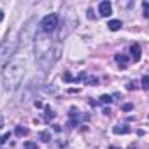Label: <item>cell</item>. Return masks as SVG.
Segmentation results:
<instances>
[{
	"label": "cell",
	"instance_id": "3957f363",
	"mask_svg": "<svg viewBox=\"0 0 149 149\" xmlns=\"http://www.w3.org/2000/svg\"><path fill=\"white\" fill-rule=\"evenodd\" d=\"M56 26H58V16H56V14H47V16L40 21V30H42L44 33L54 32Z\"/></svg>",
	"mask_w": 149,
	"mask_h": 149
},
{
	"label": "cell",
	"instance_id": "6da1fadb",
	"mask_svg": "<svg viewBox=\"0 0 149 149\" xmlns=\"http://www.w3.org/2000/svg\"><path fill=\"white\" fill-rule=\"evenodd\" d=\"M23 76H25V60L16 58V60L9 61L4 67V72H2V84H4V88L7 91L18 90L21 81H23Z\"/></svg>",
	"mask_w": 149,
	"mask_h": 149
},
{
	"label": "cell",
	"instance_id": "44dd1931",
	"mask_svg": "<svg viewBox=\"0 0 149 149\" xmlns=\"http://www.w3.org/2000/svg\"><path fill=\"white\" fill-rule=\"evenodd\" d=\"M111 149H116V147H111Z\"/></svg>",
	"mask_w": 149,
	"mask_h": 149
},
{
	"label": "cell",
	"instance_id": "7c38bea8",
	"mask_svg": "<svg viewBox=\"0 0 149 149\" xmlns=\"http://www.w3.org/2000/svg\"><path fill=\"white\" fill-rule=\"evenodd\" d=\"M23 149H37V144H33V142H25V146H23Z\"/></svg>",
	"mask_w": 149,
	"mask_h": 149
},
{
	"label": "cell",
	"instance_id": "8992f818",
	"mask_svg": "<svg viewBox=\"0 0 149 149\" xmlns=\"http://www.w3.org/2000/svg\"><path fill=\"white\" fill-rule=\"evenodd\" d=\"M123 25H121V21L119 19H111L109 23H107V28L111 30V32H116V30H119Z\"/></svg>",
	"mask_w": 149,
	"mask_h": 149
},
{
	"label": "cell",
	"instance_id": "ac0fdd59",
	"mask_svg": "<svg viewBox=\"0 0 149 149\" xmlns=\"http://www.w3.org/2000/svg\"><path fill=\"white\" fill-rule=\"evenodd\" d=\"M123 109H125V111H130V109H132V104H126V105H123Z\"/></svg>",
	"mask_w": 149,
	"mask_h": 149
},
{
	"label": "cell",
	"instance_id": "ffe728a7",
	"mask_svg": "<svg viewBox=\"0 0 149 149\" xmlns=\"http://www.w3.org/2000/svg\"><path fill=\"white\" fill-rule=\"evenodd\" d=\"M2 19H4V13L0 11V23H2Z\"/></svg>",
	"mask_w": 149,
	"mask_h": 149
},
{
	"label": "cell",
	"instance_id": "e0dca14e",
	"mask_svg": "<svg viewBox=\"0 0 149 149\" xmlns=\"http://www.w3.org/2000/svg\"><path fill=\"white\" fill-rule=\"evenodd\" d=\"M6 140H9V133H6L4 137H0V146H2V144H4Z\"/></svg>",
	"mask_w": 149,
	"mask_h": 149
},
{
	"label": "cell",
	"instance_id": "2e32d148",
	"mask_svg": "<svg viewBox=\"0 0 149 149\" xmlns=\"http://www.w3.org/2000/svg\"><path fill=\"white\" fill-rule=\"evenodd\" d=\"M133 88H137V83H133V81H130V83L126 84V90H133Z\"/></svg>",
	"mask_w": 149,
	"mask_h": 149
},
{
	"label": "cell",
	"instance_id": "277c9868",
	"mask_svg": "<svg viewBox=\"0 0 149 149\" xmlns=\"http://www.w3.org/2000/svg\"><path fill=\"white\" fill-rule=\"evenodd\" d=\"M98 11H100V16L107 18V16H111V14H112V4L105 0V2H102V4L98 6Z\"/></svg>",
	"mask_w": 149,
	"mask_h": 149
},
{
	"label": "cell",
	"instance_id": "30bf717a",
	"mask_svg": "<svg viewBox=\"0 0 149 149\" xmlns=\"http://www.w3.org/2000/svg\"><path fill=\"white\" fill-rule=\"evenodd\" d=\"M100 102H102V104H111V102H112V97H109V95H102V97H100Z\"/></svg>",
	"mask_w": 149,
	"mask_h": 149
},
{
	"label": "cell",
	"instance_id": "5bb4252c",
	"mask_svg": "<svg viewBox=\"0 0 149 149\" xmlns=\"http://www.w3.org/2000/svg\"><path fill=\"white\" fill-rule=\"evenodd\" d=\"M142 6H144V16L147 18V16H149V4H147V2H144Z\"/></svg>",
	"mask_w": 149,
	"mask_h": 149
},
{
	"label": "cell",
	"instance_id": "9a60e30c",
	"mask_svg": "<svg viewBox=\"0 0 149 149\" xmlns=\"http://www.w3.org/2000/svg\"><path fill=\"white\" fill-rule=\"evenodd\" d=\"M51 118H54V112L51 109H46V119H51Z\"/></svg>",
	"mask_w": 149,
	"mask_h": 149
},
{
	"label": "cell",
	"instance_id": "7a4b0ae2",
	"mask_svg": "<svg viewBox=\"0 0 149 149\" xmlns=\"http://www.w3.org/2000/svg\"><path fill=\"white\" fill-rule=\"evenodd\" d=\"M16 47H18V40L16 39H9V40H6L2 46H0V68L6 67V63L11 60V56L16 53Z\"/></svg>",
	"mask_w": 149,
	"mask_h": 149
},
{
	"label": "cell",
	"instance_id": "52a82bcc",
	"mask_svg": "<svg viewBox=\"0 0 149 149\" xmlns=\"http://www.w3.org/2000/svg\"><path fill=\"white\" fill-rule=\"evenodd\" d=\"M116 63H118L121 68H126V67H128V58H126L125 54H118V56H116Z\"/></svg>",
	"mask_w": 149,
	"mask_h": 149
},
{
	"label": "cell",
	"instance_id": "d6986e66",
	"mask_svg": "<svg viewBox=\"0 0 149 149\" xmlns=\"http://www.w3.org/2000/svg\"><path fill=\"white\" fill-rule=\"evenodd\" d=\"M2 128H4V118L0 116V130H2Z\"/></svg>",
	"mask_w": 149,
	"mask_h": 149
},
{
	"label": "cell",
	"instance_id": "9c48e42d",
	"mask_svg": "<svg viewBox=\"0 0 149 149\" xmlns=\"http://www.w3.org/2000/svg\"><path fill=\"white\" fill-rule=\"evenodd\" d=\"M39 139H40L42 142H49V140H51V132H47V130L40 132V133H39Z\"/></svg>",
	"mask_w": 149,
	"mask_h": 149
},
{
	"label": "cell",
	"instance_id": "ba28073f",
	"mask_svg": "<svg viewBox=\"0 0 149 149\" xmlns=\"http://www.w3.org/2000/svg\"><path fill=\"white\" fill-rule=\"evenodd\" d=\"M112 132H114L116 135H119V133H128V132H130V128H128L126 125H118V126H114V128H112Z\"/></svg>",
	"mask_w": 149,
	"mask_h": 149
},
{
	"label": "cell",
	"instance_id": "4fadbf2b",
	"mask_svg": "<svg viewBox=\"0 0 149 149\" xmlns=\"http://www.w3.org/2000/svg\"><path fill=\"white\" fill-rule=\"evenodd\" d=\"M142 88H144V90H147V88H149V77H147V76H144V77H142Z\"/></svg>",
	"mask_w": 149,
	"mask_h": 149
},
{
	"label": "cell",
	"instance_id": "8fae6325",
	"mask_svg": "<svg viewBox=\"0 0 149 149\" xmlns=\"http://www.w3.org/2000/svg\"><path fill=\"white\" fill-rule=\"evenodd\" d=\"M26 133H28V130H26V128H21V126H18V128H16V135H19V137H21V135H26Z\"/></svg>",
	"mask_w": 149,
	"mask_h": 149
},
{
	"label": "cell",
	"instance_id": "5b68a950",
	"mask_svg": "<svg viewBox=\"0 0 149 149\" xmlns=\"http://www.w3.org/2000/svg\"><path fill=\"white\" fill-rule=\"evenodd\" d=\"M130 51H132V54H133V60H135V61H139V60H140V54H142L140 46H139V44H132Z\"/></svg>",
	"mask_w": 149,
	"mask_h": 149
}]
</instances>
